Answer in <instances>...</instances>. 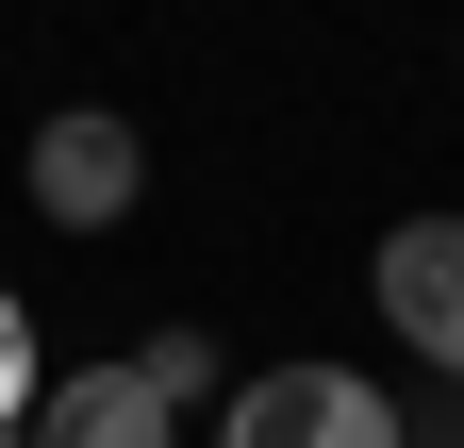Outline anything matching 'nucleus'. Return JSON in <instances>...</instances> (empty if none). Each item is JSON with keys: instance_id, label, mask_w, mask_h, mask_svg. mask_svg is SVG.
Segmentation results:
<instances>
[{"instance_id": "1", "label": "nucleus", "mask_w": 464, "mask_h": 448, "mask_svg": "<svg viewBox=\"0 0 464 448\" xmlns=\"http://www.w3.org/2000/svg\"><path fill=\"white\" fill-rule=\"evenodd\" d=\"M216 448H398V399L365 365H266V382H232Z\"/></svg>"}, {"instance_id": "2", "label": "nucleus", "mask_w": 464, "mask_h": 448, "mask_svg": "<svg viewBox=\"0 0 464 448\" xmlns=\"http://www.w3.org/2000/svg\"><path fill=\"white\" fill-rule=\"evenodd\" d=\"M133 183H150L133 117H50V133H34V216H50V233H116Z\"/></svg>"}, {"instance_id": "3", "label": "nucleus", "mask_w": 464, "mask_h": 448, "mask_svg": "<svg viewBox=\"0 0 464 448\" xmlns=\"http://www.w3.org/2000/svg\"><path fill=\"white\" fill-rule=\"evenodd\" d=\"M382 316H398V349H431L464 382V216H398L382 233Z\"/></svg>"}, {"instance_id": "4", "label": "nucleus", "mask_w": 464, "mask_h": 448, "mask_svg": "<svg viewBox=\"0 0 464 448\" xmlns=\"http://www.w3.org/2000/svg\"><path fill=\"white\" fill-rule=\"evenodd\" d=\"M17 448H183V415H166L133 365H50V399H34Z\"/></svg>"}, {"instance_id": "5", "label": "nucleus", "mask_w": 464, "mask_h": 448, "mask_svg": "<svg viewBox=\"0 0 464 448\" xmlns=\"http://www.w3.org/2000/svg\"><path fill=\"white\" fill-rule=\"evenodd\" d=\"M133 382H150L166 415H183V399H216V332H150V349H133Z\"/></svg>"}, {"instance_id": "6", "label": "nucleus", "mask_w": 464, "mask_h": 448, "mask_svg": "<svg viewBox=\"0 0 464 448\" xmlns=\"http://www.w3.org/2000/svg\"><path fill=\"white\" fill-rule=\"evenodd\" d=\"M34 399H50V365H34V316H17V283H0V432H34Z\"/></svg>"}, {"instance_id": "7", "label": "nucleus", "mask_w": 464, "mask_h": 448, "mask_svg": "<svg viewBox=\"0 0 464 448\" xmlns=\"http://www.w3.org/2000/svg\"><path fill=\"white\" fill-rule=\"evenodd\" d=\"M0 448H17V432H0Z\"/></svg>"}]
</instances>
